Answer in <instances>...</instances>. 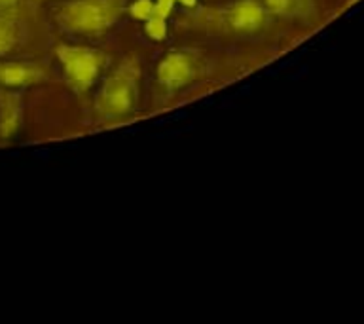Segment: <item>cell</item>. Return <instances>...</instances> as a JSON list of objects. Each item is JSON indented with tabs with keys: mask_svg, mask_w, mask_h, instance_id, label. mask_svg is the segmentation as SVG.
Segmentation results:
<instances>
[{
	"mask_svg": "<svg viewBox=\"0 0 364 324\" xmlns=\"http://www.w3.org/2000/svg\"><path fill=\"white\" fill-rule=\"evenodd\" d=\"M141 68L136 61H124L102 84L95 110L105 122H122L133 114L139 101Z\"/></svg>",
	"mask_w": 364,
	"mask_h": 324,
	"instance_id": "1",
	"label": "cell"
},
{
	"mask_svg": "<svg viewBox=\"0 0 364 324\" xmlns=\"http://www.w3.org/2000/svg\"><path fill=\"white\" fill-rule=\"evenodd\" d=\"M124 0H73L59 10V21L68 31L99 34L118 21Z\"/></svg>",
	"mask_w": 364,
	"mask_h": 324,
	"instance_id": "2",
	"label": "cell"
},
{
	"mask_svg": "<svg viewBox=\"0 0 364 324\" xmlns=\"http://www.w3.org/2000/svg\"><path fill=\"white\" fill-rule=\"evenodd\" d=\"M55 53L74 90L84 91L95 84L105 63L101 51L84 45H59Z\"/></svg>",
	"mask_w": 364,
	"mask_h": 324,
	"instance_id": "3",
	"label": "cell"
},
{
	"mask_svg": "<svg viewBox=\"0 0 364 324\" xmlns=\"http://www.w3.org/2000/svg\"><path fill=\"white\" fill-rule=\"evenodd\" d=\"M210 25L233 33H255L266 25V8L256 0H239L228 10L215 11Z\"/></svg>",
	"mask_w": 364,
	"mask_h": 324,
	"instance_id": "4",
	"label": "cell"
},
{
	"mask_svg": "<svg viewBox=\"0 0 364 324\" xmlns=\"http://www.w3.org/2000/svg\"><path fill=\"white\" fill-rule=\"evenodd\" d=\"M196 61L192 55L182 51H171L159 61L158 82L165 87H182L196 78Z\"/></svg>",
	"mask_w": 364,
	"mask_h": 324,
	"instance_id": "5",
	"label": "cell"
},
{
	"mask_svg": "<svg viewBox=\"0 0 364 324\" xmlns=\"http://www.w3.org/2000/svg\"><path fill=\"white\" fill-rule=\"evenodd\" d=\"M46 72L36 65H23V63H2L0 65V84L21 87V85L38 84Z\"/></svg>",
	"mask_w": 364,
	"mask_h": 324,
	"instance_id": "6",
	"label": "cell"
},
{
	"mask_svg": "<svg viewBox=\"0 0 364 324\" xmlns=\"http://www.w3.org/2000/svg\"><path fill=\"white\" fill-rule=\"evenodd\" d=\"M21 124V102L16 95L2 93L0 95V136L10 139L16 135Z\"/></svg>",
	"mask_w": 364,
	"mask_h": 324,
	"instance_id": "7",
	"label": "cell"
},
{
	"mask_svg": "<svg viewBox=\"0 0 364 324\" xmlns=\"http://www.w3.org/2000/svg\"><path fill=\"white\" fill-rule=\"evenodd\" d=\"M311 0H264V8L284 17H304L311 11Z\"/></svg>",
	"mask_w": 364,
	"mask_h": 324,
	"instance_id": "8",
	"label": "cell"
},
{
	"mask_svg": "<svg viewBox=\"0 0 364 324\" xmlns=\"http://www.w3.org/2000/svg\"><path fill=\"white\" fill-rule=\"evenodd\" d=\"M16 25L8 19H0V55H4L16 44Z\"/></svg>",
	"mask_w": 364,
	"mask_h": 324,
	"instance_id": "9",
	"label": "cell"
},
{
	"mask_svg": "<svg viewBox=\"0 0 364 324\" xmlns=\"http://www.w3.org/2000/svg\"><path fill=\"white\" fill-rule=\"evenodd\" d=\"M131 16L141 19V21H148L150 17L156 16V4L152 0H136L135 4L129 8Z\"/></svg>",
	"mask_w": 364,
	"mask_h": 324,
	"instance_id": "10",
	"label": "cell"
},
{
	"mask_svg": "<svg viewBox=\"0 0 364 324\" xmlns=\"http://www.w3.org/2000/svg\"><path fill=\"white\" fill-rule=\"evenodd\" d=\"M146 23V34L150 36V38L154 40H164L165 38V34H167V25H165V19L164 17H158V16H154L150 17Z\"/></svg>",
	"mask_w": 364,
	"mask_h": 324,
	"instance_id": "11",
	"label": "cell"
},
{
	"mask_svg": "<svg viewBox=\"0 0 364 324\" xmlns=\"http://www.w3.org/2000/svg\"><path fill=\"white\" fill-rule=\"evenodd\" d=\"M19 0H0V8H11V6H16Z\"/></svg>",
	"mask_w": 364,
	"mask_h": 324,
	"instance_id": "12",
	"label": "cell"
}]
</instances>
